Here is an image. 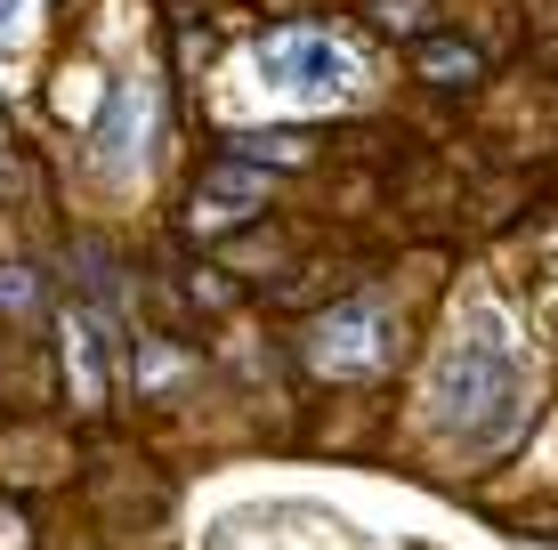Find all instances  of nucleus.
I'll list each match as a JSON object with an SVG mask.
<instances>
[{
    "label": "nucleus",
    "mask_w": 558,
    "mask_h": 550,
    "mask_svg": "<svg viewBox=\"0 0 558 550\" xmlns=\"http://www.w3.org/2000/svg\"><path fill=\"white\" fill-rule=\"evenodd\" d=\"M429 413L461 445L518 438V421H526V356H518V340L494 325V316H470V325L453 332V349L437 356Z\"/></svg>",
    "instance_id": "f257e3e1"
},
{
    "label": "nucleus",
    "mask_w": 558,
    "mask_h": 550,
    "mask_svg": "<svg viewBox=\"0 0 558 550\" xmlns=\"http://www.w3.org/2000/svg\"><path fill=\"white\" fill-rule=\"evenodd\" d=\"M267 203V170L259 162H219L210 179L195 186V203H186V219H195V235H219V227L252 219Z\"/></svg>",
    "instance_id": "20e7f679"
},
{
    "label": "nucleus",
    "mask_w": 558,
    "mask_h": 550,
    "mask_svg": "<svg viewBox=\"0 0 558 550\" xmlns=\"http://www.w3.org/2000/svg\"><path fill=\"white\" fill-rule=\"evenodd\" d=\"M259 73L300 106H340L356 89V57L316 25H292V33H267L259 41Z\"/></svg>",
    "instance_id": "7ed1b4c3"
},
{
    "label": "nucleus",
    "mask_w": 558,
    "mask_h": 550,
    "mask_svg": "<svg viewBox=\"0 0 558 550\" xmlns=\"http://www.w3.org/2000/svg\"><path fill=\"white\" fill-rule=\"evenodd\" d=\"M421 73H429V82L470 89V82H477V49H461V41H421Z\"/></svg>",
    "instance_id": "0eeeda50"
},
{
    "label": "nucleus",
    "mask_w": 558,
    "mask_h": 550,
    "mask_svg": "<svg viewBox=\"0 0 558 550\" xmlns=\"http://www.w3.org/2000/svg\"><path fill=\"white\" fill-rule=\"evenodd\" d=\"M65 365H73V396L98 405V396H106V356H98V325H89L82 308L65 316Z\"/></svg>",
    "instance_id": "423d86ee"
},
{
    "label": "nucleus",
    "mask_w": 558,
    "mask_h": 550,
    "mask_svg": "<svg viewBox=\"0 0 558 550\" xmlns=\"http://www.w3.org/2000/svg\"><path fill=\"white\" fill-rule=\"evenodd\" d=\"M146 113H154V89L138 82V73L113 82V106H106V122H98V162L106 170H122V162L146 155Z\"/></svg>",
    "instance_id": "39448f33"
},
{
    "label": "nucleus",
    "mask_w": 558,
    "mask_h": 550,
    "mask_svg": "<svg viewBox=\"0 0 558 550\" xmlns=\"http://www.w3.org/2000/svg\"><path fill=\"white\" fill-rule=\"evenodd\" d=\"M0 308H33V276H0Z\"/></svg>",
    "instance_id": "1a4fd4ad"
},
{
    "label": "nucleus",
    "mask_w": 558,
    "mask_h": 550,
    "mask_svg": "<svg viewBox=\"0 0 558 550\" xmlns=\"http://www.w3.org/2000/svg\"><path fill=\"white\" fill-rule=\"evenodd\" d=\"M389 356H397L389 300H340L307 325V365L324 381H373V372H389Z\"/></svg>",
    "instance_id": "f03ea898"
},
{
    "label": "nucleus",
    "mask_w": 558,
    "mask_h": 550,
    "mask_svg": "<svg viewBox=\"0 0 558 550\" xmlns=\"http://www.w3.org/2000/svg\"><path fill=\"white\" fill-rule=\"evenodd\" d=\"M0 550H25V518L16 510H0Z\"/></svg>",
    "instance_id": "9d476101"
},
{
    "label": "nucleus",
    "mask_w": 558,
    "mask_h": 550,
    "mask_svg": "<svg viewBox=\"0 0 558 550\" xmlns=\"http://www.w3.org/2000/svg\"><path fill=\"white\" fill-rule=\"evenodd\" d=\"M429 16V0H380V25H421Z\"/></svg>",
    "instance_id": "6e6552de"
}]
</instances>
